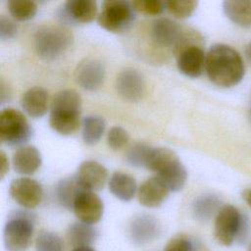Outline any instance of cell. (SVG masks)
<instances>
[{
	"instance_id": "cell-30",
	"label": "cell",
	"mask_w": 251,
	"mask_h": 251,
	"mask_svg": "<svg viewBox=\"0 0 251 251\" xmlns=\"http://www.w3.org/2000/svg\"><path fill=\"white\" fill-rule=\"evenodd\" d=\"M150 149H151L150 146L143 143L134 144L129 148V150L126 153V162L133 167L145 168L146 159Z\"/></svg>"
},
{
	"instance_id": "cell-8",
	"label": "cell",
	"mask_w": 251,
	"mask_h": 251,
	"mask_svg": "<svg viewBox=\"0 0 251 251\" xmlns=\"http://www.w3.org/2000/svg\"><path fill=\"white\" fill-rule=\"evenodd\" d=\"M242 214L232 205L223 206L215 218L214 236L222 245L229 246L236 238Z\"/></svg>"
},
{
	"instance_id": "cell-21",
	"label": "cell",
	"mask_w": 251,
	"mask_h": 251,
	"mask_svg": "<svg viewBox=\"0 0 251 251\" xmlns=\"http://www.w3.org/2000/svg\"><path fill=\"white\" fill-rule=\"evenodd\" d=\"M109 189L113 195L122 201H129L136 192L135 179L123 172H115L109 179Z\"/></svg>"
},
{
	"instance_id": "cell-33",
	"label": "cell",
	"mask_w": 251,
	"mask_h": 251,
	"mask_svg": "<svg viewBox=\"0 0 251 251\" xmlns=\"http://www.w3.org/2000/svg\"><path fill=\"white\" fill-rule=\"evenodd\" d=\"M18 26L16 23L6 16L0 17V38L1 40L11 39L16 36Z\"/></svg>"
},
{
	"instance_id": "cell-19",
	"label": "cell",
	"mask_w": 251,
	"mask_h": 251,
	"mask_svg": "<svg viewBox=\"0 0 251 251\" xmlns=\"http://www.w3.org/2000/svg\"><path fill=\"white\" fill-rule=\"evenodd\" d=\"M13 168L20 175H32L41 165V155L38 149L32 145L18 148L12 158Z\"/></svg>"
},
{
	"instance_id": "cell-23",
	"label": "cell",
	"mask_w": 251,
	"mask_h": 251,
	"mask_svg": "<svg viewBox=\"0 0 251 251\" xmlns=\"http://www.w3.org/2000/svg\"><path fill=\"white\" fill-rule=\"evenodd\" d=\"M226 16L242 27L251 26V1L227 0L223 3Z\"/></svg>"
},
{
	"instance_id": "cell-5",
	"label": "cell",
	"mask_w": 251,
	"mask_h": 251,
	"mask_svg": "<svg viewBox=\"0 0 251 251\" xmlns=\"http://www.w3.org/2000/svg\"><path fill=\"white\" fill-rule=\"evenodd\" d=\"M34 217L25 211L13 212L3 230L4 245L7 251H25L31 242Z\"/></svg>"
},
{
	"instance_id": "cell-29",
	"label": "cell",
	"mask_w": 251,
	"mask_h": 251,
	"mask_svg": "<svg viewBox=\"0 0 251 251\" xmlns=\"http://www.w3.org/2000/svg\"><path fill=\"white\" fill-rule=\"evenodd\" d=\"M165 4L166 9L175 18L185 19L195 11L198 3L194 0H171Z\"/></svg>"
},
{
	"instance_id": "cell-24",
	"label": "cell",
	"mask_w": 251,
	"mask_h": 251,
	"mask_svg": "<svg viewBox=\"0 0 251 251\" xmlns=\"http://www.w3.org/2000/svg\"><path fill=\"white\" fill-rule=\"evenodd\" d=\"M67 237L75 247L89 246L98 237V231L91 226L85 223H74L67 231Z\"/></svg>"
},
{
	"instance_id": "cell-22",
	"label": "cell",
	"mask_w": 251,
	"mask_h": 251,
	"mask_svg": "<svg viewBox=\"0 0 251 251\" xmlns=\"http://www.w3.org/2000/svg\"><path fill=\"white\" fill-rule=\"evenodd\" d=\"M221 200L217 195L206 193L195 199L192 204L193 217L199 222L209 221L221 209Z\"/></svg>"
},
{
	"instance_id": "cell-6",
	"label": "cell",
	"mask_w": 251,
	"mask_h": 251,
	"mask_svg": "<svg viewBox=\"0 0 251 251\" xmlns=\"http://www.w3.org/2000/svg\"><path fill=\"white\" fill-rule=\"evenodd\" d=\"M134 11L131 2L107 0L102 3L97 22L100 26L108 31L122 32L132 25L135 18Z\"/></svg>"
},
{
	"instance_id": "cell-26",
	"label": "cell",
	"mask_w": 251,
	"mask_h": 251,
	"mask_svg": "<svg viewBox=\"0 0 251 251\" xmlns=\"http://www.w3.org/2000/svg\"><path fill=\"white\" fill-rule=\"evenodd\" d=\"M82 139L88 145L96 144L102 137L105 128V120L96 115H89L82 120Z\"/></svg>"
},
{
	"instance_id": "cell-18",
	"label": "cell",
	"mask_w": 251,
	"mask_h": 251,
	"mask_svg": "<svg viewBox=\"0 0 251 251\" xmlns=\"http://www.w3.org/2000/svg\"><path fill=\"white\" fill-rule=\"evenodd\" d=\"M169 187L157 176L146 179L137 190L139 203L147 208L159 207L169 196Z\"/></svg>"
},
{
	"instance_id": "cell-1",
	"label": "cell",
	"mask_w": 251,
	"mask_h": 251,
	"mask_svg": "<svg viewBox=\"0 0 251 251\" xmlns=\"http://www.w3.org/2000/svg\"><path fill=\"white\" fill-rule=\"evenodd\" d=\"M205 71L215 85L227 88L241 81L245 69L241 56L234 48L219 43L207 52Z\"/></svg>"
},
{
	"instance_id": "cell-31",
	"label": "cell",
	"mask_w": 251,
	"mask_h": 251,
	"mask_svg": "<svg viewBox=\"0 0 251 251\" xmlns=\"http://www.w3.org/2000/svg\"><path fill=\"white\" fill-rule=\"evenodd\" d=\"M131 4L135 11L148 16H158L166 9L165 2L159 0H135Z\"/></svg>"
},
{
	"instance_id": "cell-10",
	"label": "cell",
	"mask_w": 251,
	"mask_h": 251,
	"mask_svg": "<svg viewBox=\"0 0 251 251\" xmlns=\"http://www.w3.org/2000/svg\"><path fill=\"white\" fill-rule=\"evenodd\" d=\"M161 225L159 221L147 214L135 216L128 226V235L135 245L148 244L159 237Z\"/></svg>"
},
{
	"instance_id": "cell-36",
	"label": "cell",
	"mask_w": 251,
	"mask_h": 251,
	"mask_svg": "<svg viewBox=\"0 0 251 251\" xmlns=\"http://www.w3.org/2000/svg\"><path fill=\"white\" fill-rule=\"evenodd\" d=\"M0 157H1V161H0V164H1V167H0V177L3 178L5 176V175L7 174L8 170H9V162H8L7 157H6V154L3 151H1Z\"/></svg>"
},
{
	"instance_id": "cell-28",
	"label": "cell",
	"mask_w": 251,
	"mask_h": 251,
	"mask_svg": "<svg viewBox=\"0 0 251 251\" xmlns=\"http://www.w3.org/2000/svg\"><path fill=\"white\" fill-rule=\"evenodd\" d=\"M36 251H64V244L62 238L47 230H42L35 240Z\"/></svg>"
},
{
	"instance_id": "cell-32",
	"label": "cell",
	"mask_w": 251,
	"mask_h": 251,
	"mask_svg": "<svg viewBox=\"0 0 251 251\" xmlns=\"http://www.w3.org/2000/svg\"><path fill=\"white\" fill-rule=\"evenodd\" d=\"M128 141H129L128 132L121 126H114L108 132L107 142H108V145L114 150H120L124 148Z\"/></svg>"
},
{
	"instance_id": "cell-13",
	"label": "cell",
	"mask_w": 251,
	"mask_h": 251,
	"mask_svg": "<svg viewBox=\"0 0 251 251\" xmlns=\"http://www.w3.org/2000/svg\"><path fill=\"white\" fill-rule=\"evenodd\" d=\"M75 177L82 190L98 191L104 187L108 179V171L99 162L87 160L79 165Z\"/></svg>"
},
{
	"instance_id": "cell-14",
	"label": "cell",
	"mask_w": 251,
	"mask_h": 251,
	"mask_svg": "<svg viewBox=\"0 0 251 251\" xmlns=\"http://www.w3.org/2000/svg\"><path fill=\"white\" fill-rule=\"evenodd\" d=\"M76 83L87 91L99 89L105 79V67L97 59L81 61L75 72Z\"/></svg>"
},
{
	"instance_id": "cell-34",
	"label": "cell",
	"mask_w": 251,
	"mask_h": 251,
	"mask_svg": "<svg viewBox=\"0 0 251 251\" xmlns=\"http://www.w3.org/2000/svg\"><path fill=\"white\" fill-rule=\"evenodd\" d=\"M164 251H193V245L185 237L172 238L166 245Z\"/></svg>"
},
{
	"instance_id": "cell-35",
	"label": "cell",
	"mask_w": 251,
	"mask_h": 251,
	"mask_svg": "<svg viewBox=\"0 0 251 251\" xmlns=\"http://www.w3.org/2000/svg\"><path fill=\"white\" fill-rule=\"evenodd\" d=\"M250 230H251L250 220L245 214H242L241 222H240V226H239V228H238V232H237L235 241L240 245L245 244L247 242L248 238H249Z\"/></svg>"
},
{
	"instance_id": "cell-7",
	"label": "cell",
	"mask_w": 251,
	"mask_h": 251,
	"mask_svg": "<svg viewBox=\"0 0 251 251\" xmlns=\"http://www.w3.org/2000/svg\"><path fill=\"white\" fill-rule=\"evenodd\" d=\"M31 136V128L23 113L13 108L0 114V140L10 146L25 143Z\"/></svg>"
},
{
	"instance_id": "cell-15",
	"label": "cell",
	"mask_w": 251,
	"mask_h": 251,
	"mask_svg": "<svg viewBox=\"0 0 251 251\" xmlns=\"http://www.w3.org/2000/svg\"><path fill=\"white\" fill-rule=\"evenodd\" d=\"M176 65L181 74L188 77H198L205 69L206 54L201 45H187L176 54Z\"/></svg>"
},
{
	"instance_id": "cell-11",
	"label": "cell",
	"mask_w": 251,
	"mask_h": 251,
	"mask_svg": "<svg viewBox=\"0 0 251 251\" xmlns=\"http://www.w3.org/2000/svg\"><path fill=\"white\" fill-rule=\"evenodd\" d=\"M104 205L100 197L92 191L81 190L73 206L76 218L85 224L93 225L100 221L103 215Z\"/></svg>"
},
{
	"instance_id": "cell-27",
	"label": "cell",
	"mask_w": 251,
	"mask_h": 251,
	"mask_svg": "<svg viewBox=\"0 0 251 251\" xmlns=\"http://www.w3.org/2000/svg\"><path fill=\"white\" fill-rule=\"evenodd\" d=\"M9 13L17 21L32 19L37 12V5L30 0H11L7 3Z\"/></svg>"
},
{
	"instance_id": "cell-40",
	"label": "cell",
	"mask_w": 251,
	"mask_h": 251,
	"mask_svg": "<svg viewBox=\"0 0 251 251\" xmlns=\"http://www.w3.org/2000/svg\"><path fill=\"white\" fill-rule=\"evenodd\" d=\"M248 251H251V242H250V244L248 246Z\"/></svg>"
},
{
	"instance_id": "cell-9",
	"label": "cell",
	"mask_w": 251,
	"mask_h": 251,
	"mask_svg": "<svg viewBox=\"0 0 251 251\" xmlns=\"http://www.w3.org/2000/svg\"><path fill=\"white\" fill-rule=\"evenodd\" d=\"M9 193L18 204L26 209H33L38 206L43 196L41 185L29 177L14 179L10 183Z\"/></svg>"
},
{
	"instance_id": "cell-3",
	"label": "cell",
	"mask_w": 251,
	"mask_h": 251,
	"mask_svg": "<svg viewBox=\"0 0 251 251\" xmlns=\"http://www.w3.org/2000/svg\"><path fill=\"white\" fill-rule=\"evenodd\" d=\"M145 168L154 172L171 191L181 190L187 179V172L184 166L176 154L168 148L151 147Z\"/></svg>"
},
{
	"instance_id": "cell-39",
	"label": "cell",
	"mask_w": 251,
	"mask_h": 251,
	"mask_svg": "<svg viewBox=\"0 0 251 251\" xmlns=\"http://www.w3.org/2000/svg\"><path fill=\"white\" fill-rule=\"evenodd\" d=\"M73 251H95V250L90 246H77V247H75Z\"/></svg>"
},
{
	"instance_id": "cell-37",
	"label": "cell",
	"mask_w": 251,
	"mask_h": 251,
	"mask_svg": "<svg viewBox=\"0 0 251 251\" xmlns=\"http://www.w3.org/2000/svg\"><path fill=\"white\" fill-rule=\"evenodd\" d=\"M245 57L251 66V41L245 47Z\"/></svg>"
},
{
	"instance_id": "cell-12",
	"label": "cell",
	"mask_w": 251,
	"mask_h": 251,
	"mask_svg": "<svg viewBox=\"0 0 251 251\" xmlns=\"http://www.w3.org/2000/svg\"><path fill=\"white\" fill-rule=\"evenodd\" d=\"M145 88L144 77L135 69L126 68L116 78V89L118 93L127 101H139L145 93Z\"/></svg>"
},
{
	"instance_id": "cell-25",
	"label": "cell",
	"mask_w": 251,
	"mask_h": 251,
	"mask_svg": "<svg viewBox=\"0 0 251 251\" xmlns=\"http://www.w3.org/2000/svg\"><path fill=\"white\" fill-rule=\"evenodd\" d=\"M81 190L75 176H74L63 178L57 183L56 196L62 206L67 209H73L74 202Z\"/></svg>"
},
{
	"instance_id": "cell-16",
	"label": "cell",
	"mask_w": 251,
	"mask_h": 251,
	"mask_svg": "<svg viewBox=\"0 0 251 251\" xmlns=\"http://www.w3.org/2000/svg\"><path fill=\"white\" fill-rule=\"evenodd\" d=\"M96 16L97 4L93 0H69L59 12V18L64 24H87Z\"/></svg>"
},
{
	"instance_id": "cell-17",
	"label": "cell",
	"mask_w": 251,
	"mask_h": 251,
	"mask_svg": "<svg viewBox=\"0 0 251 251\" xmlns=\"http://www.w3.org/2000/svg\"><path fill=\"white\" fill-rule=\"evenodd\" d=\"M184 30L177 23L168 18H159L151 25V38L158 46L172 47L175 50L181 40Z\"/></svg>"
},
{
	"instance_id": "cell-20",
	"label": "cell",
	"mask_w": 251,
	"mask_h": 251,
	"mask_svg": "<svg viewBox=\"0 0 251 251\" xmlns=\"http://www.w3.org/2000/svg\"><path fill=\"white\" fill-rule=\"evenodd\" d=\"M24 111L32 118L44 116L48 110V93L39 86L27 89L21 100Z\"/></svg>"
},
{
	"instance_id": "cell-2",
	"label": "cell",
	"mask_w": 251,
	"mask_h": 251,
	"mask_svg": "<svg viewBox=\"0 0 251 251\" xmlns=\"http://www.w3.org/2000/svg\"><path fill=\"white\" fill-rule=\"evenodd\" d=\"M81 98L74 89L58 92L52 99L49 125L54 131L61 135L75 133L80 124Z\"/></svg>"
},
{
	"instance_id": "cell-38",
	"label": "cell",
	"mask_w": 251,
	"mask_h": 251,
	"mask_svg": "<svg viewBox=\"0 0 251 251\" xmlns=\"http://www.w3.org/2000/svg\"><path fill=\"white\" fill-rule=\"evenodd\" d=\"M243 198H244V200L247 202V204L251 207V188L246 189V190L243 192Z\"/></svg>"
},
{
	"instance_id": "cell-4",
	"label": "cell",
	"mask_w": 251,
	"mask_h": 251,
	"mask_svg": "<svg viewBox=\"0 0 251 251\" xmlns=\"http://www.w3.org/2000/svg\"><path fill=\"white\" fill-rule=\"evenodd\" d=\"M72 32L63 25H44L34 34V48L37 55L47 61L63 55L73 43Z\"/></svg>"
}]
</instances>
